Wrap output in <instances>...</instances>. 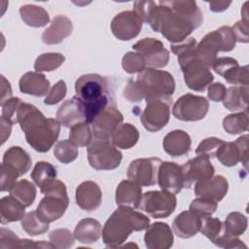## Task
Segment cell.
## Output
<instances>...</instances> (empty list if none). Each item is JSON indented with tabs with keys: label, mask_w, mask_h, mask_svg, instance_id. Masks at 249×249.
<instances>
[{
	"label": "cell",
	"mask_w": 249,
	"mask_h": 249,
	"mask_svg": "<svg viewBox=\"0 0 249 249\" xmlns=\"http://www.w3.org/2000/svg\"><path fill=\"white\" fill-rule=\"evenodd\" d=\"M203 21L196 1L154 2L146 23L172 44L185 41Z\"/></svg>",
	"instance_id": "obj_1"
},
{
	"label": "cell",
	"mask_w": 249,
	"mask_h": 249,
	"mask_svg": "<svg viewBox=\"0 0 249 249\" xmlns=\"http://www.w3.org/2000/svg\"><path fill=\"white\" fill-rule=\"evenodd\" d=\"M17 122L25 134L27 143L37 152H48L57 140L60 124L46 118L34 105L21 102L17 113Z\"/></svg>",
	"instance_id": "obj_2"
},
{
	"label": "cell",
	"mask_w": 249,
	"mask_h": 249,
	"mask_svg": "<svg viewBox=\"0 0 249 249\" xmlns=\"http://www.w3.org/2000/svg\"><path fill=\"white\" fill-rule=\"evenodd\" d=\"M149 226L150 219L146 215L130 206L120 205L103 226V243L109 248L121 247L132 231H144Z\"/></svg>",
	"instance_id": "obj_3"
},
{
	"label": "cell",
	"mask_w": 249,
	"mask_h": 249,
	"mask_svg": "<svg viewBox=\"0 0 249 249\" xmlns=\"http://www.w3.org/2000/svg\"><path fill=\"white\" fill-rule=\"evenodd\" d=\"M196 41L187 38L179 44H172L171 51L178 57L186 85L193 90L204 91L213 82L210 68L196 56Z\"/></svg>",
	"instance_id": "obj_4"
},
{
	"label": "cell",
	"mask_w": 249,
	"mask_h": 249,
	"mask_svg": "<svg viewBox=\"0 0 249 249\" xmlns=\"http://www.w3.org/2000/svg\"><path fill=\"white\" fill-rule=\"evenodd\" d=\"M76 96L84 106L86 122L90 124L109 104L108 82L98 74H85L75 83Z\"/></svg>",
	"instance_id": "obj_5"
},
{
	"label": "cell",
	"mask_w": 249,
	"mask_h": 249,
	"mask_svg": "<svg viewBox=\"0 0 249 249\" xmlns=\"http://www.w3.org/2000/svg\"><path fill=\"white\" fill-rule=\"evenodd\" d=\"M40 192L45 196L37 206L38 216L49 224L60 219L69 204L65 184L60 180L53 179L41 187Z\"/></svg>",
	"instance_id": "obj_6"
},
{
	"label": "cell",
	"mask_w": 249,
	"mask_h": 249,
	"mask_svg": "<svg viewBox=\"0 0 249 249\" xmlns=\"http://www.w3.org/2000/svg\"><path fill=\"white\" fill-rule=\"evenodd\" d=\"M135 82L146 101L154 98L172 97L175 91L173 76L163 70L147 67L138 74Z\"/></svg>",
	"instance_id": "obj_7"
},
{
	"label": "cell",
	"mask_w": 249,
	"mask_h": 249,
	"mask_svg": "<svg viewBox=\"0 0 249 249\" xmlns=\"http://www.w3.org/2000/svg\"><path fill=\"white\" fill-rule=\"evenodd\" d=\"M123 155L111 140L93 138L88 146V160L95 170H113L120 166Z\"/></svg>",
	"instance_id": "obj_8"
},
{
	"label": "cell",
	"mask_w": 249,
	"mask_h": 249,
	"mask_svg": "<svg viewBox=\"0 0 249 249\" xmlns=\"http://www.w3.org/2000/svg\"><path fill=\"white\" fill-rule=\"evenodd\" d=\"M177 204L175 194L161 190L149 191L142 195L138 209L144 211L152 218L161 219L170 216Z\"/></svg>",
	"instance_id": "obj_9"
},
{
	"label": "cell",
	"mask_w": 249,
	"mask_h": 249,
	"mask_svg": "<svg viewBox=\"0 0 249 249\" xmlns=\"http://www.w3.org/2000/svg\"><path fill=\"white\" fill-rule=\"evenodd\" d=\"M171 103L172 97L147 100L146 107L140 118L145 129L150 132H157L163 128L169 121Z\"/></svg>",
	"instance_id": "obj_10"
},
{
	"label": "cell",
	"mask_w": 249,
	"mask_h": 249,
	"mask_svg": "<svg viewBox=\"0 0 249 249\" xmlns=\"http://www.w3.org/2000/svg\"><path fill=\"white\" fill-rule=\"evenodd\" d=\"M209 102L203 96L187 93L179 97L173 105V116L183 122H196L208 113Z\"/></svg>",
	"instance_id": "obj_11"
},
{
	"label": "cell",
	"mask_w": 249,
	"mask_h": 249,
	"mask_svg": "<svg viewBox=\"0 0 249 249\" xmlns=\"http://www.w3.org/2000/svg\"><path fill=\"white\" fill-rule=\"evenodd\" d=\"M161 162L159 158L136 159L127 168V178L141 187L153 186L158 182V172Z\"/></svg>",
	"instance_id": "obj_12"
},
{
	"label": "cell",
	"mask_w": 249,
	"mask_h": 249,
	"mask_svg": "<svg viewBox=\"0 0 249 249\" xmlns=\"http://www.w3.org/2000/svg\"><path fill=\"white\" fill-rule=\"evenodd\" d=\"M132 49L139 53L149 68L165 67L169 61V52L161 41L155 38H144L137 41Z\"/></svg>",
	"instance_id": "obj_13"
},
{
	"label": "cell",
	"mask_w": 249,
	"mask_h": 249,
	"mask_svg": "<svg viewBox=\"0 0 249 249\" xmlns=\"http://www.w3.org/2000/svg\"><path fill=\"white\" fill-rule=\"evenodd\" d=\"M142 23V20L134 11H124L113 18L110 27L117 39L129 41L139 35Z\"/></svg>",
	"instance_id": "obj_14"
},
{
	"label": "cell",
	"mask_w": 249,
	"mask_h": 249,
	"mask_svg": "<svg viewBox=\"0 0 249 249\" xmlns=\"http://www.w3.org/2000/svg\"><path fill=\"white\" fill-rule=\"evenodd\" d=\"M123 114L113 104H109L89 124L93 138L111 140L115 129L123 123Z\"/></svg>",
	"instance_id": "obj_15"
},
{
	"label": "cell",
	"mask_w": 249,
	"mask_h": 249,
	"mask_svg": "<svg viewBox=\"0 0 249 249\" xmlns=\"http://www.w3.org/2000/svg\"><path fill=\"white\" fill-rule=\"evenodd\" d=\"M185 188H191L194 184L205 181L214 175L215 169L210 159L203 155H197L182 165Z\"/></svg>",
	"instance_id": "obj_16"
},
{
	"label": "cell",
	"mask_w": 249,
	"mask_h": 249,
	"mask_svg": "<svg viewBox=\"0 0 249 249\" xmlns=\"http://www.w3.org/2000/svg\"><path fill=\"white\" fill-rule=\"evenodd\" d=\"M158 184L161 190L178 194L185 188L182 165L173 161H162L158 172Z\"/></svg>",
	"instance_id": "obj_17"
},
{
	"label": "cell",
	"mask_w": 249,
	"mask_h": 249,
	"mask_svg": "<svg viewBox=\"0 0 249 249\" xmlns=\"http://www.w3.org/2000/svg\"><path fill=\"white\" fill-rule=\"evenodd\" d=\"M75 199L81 209L88 212L94 211L102 202L101 189L93 181L82 182L76 189Z\"/></svg>",
	"instance_id": "obj_18"
},
{
	"label": "cell",
	"mask_w": 249,
	"mask_h": 249,
	"mask_svg": "<svg viewBox=\"0 0 249 249\" xmlns=\"http://www.w3.org/2000/svg\"><path fill=\"white\" fill-rule=\"evenodd\" d=\"M224 52V44L219 30L207 33L196 45V56L209 68L217 58V53Z\"/></svg>",
	"instance_id": "obj_19"
},
{
	"label": "cell",
	"mask_w": 249,
	"mask_h": 249,
	"mask_svg": "<svg viewBox=\"0 0 249 249\" xmlns=\"http://www.w3.org/2000/svg\"><path fill=\"white\" fill-rule=\"evenodd\" d=\"M144 241L149 249H168L173 245V233L166 223L156 222L146 229Z\"/></svg>",
	"instance_id": "obj_20"
},
{
	"label": "cell",
	"mask_w": 249,
	"mask_h": 249,
	"mask_svg": "<svg viewBox=\"0 0 249 249\" xmlns=\"http://www.w3.org/2000/svg\"><path fill=\"white\" fill-rule=\"evenodd\" d=\"M229 190L228 180L222 175L212 176L211 178L195 184V194L196 196L208 198L216 202L221 201Z\"/></svg>",
	"instance_id": "obj_21"
},
{
	"label": "cell",
	"mask_w": 249,
	"mask_h": 249,
	"mask_svg": "<svg viewBox=\"0 0 249 249\" xmlns=\"http://www.w3.org/2000/svg\"><path fill=\"white\" fill-rule=\"evenodd\" d=\"M56 120L60 124L69 128L79 123L86 122L84 106L80 99L73 96L62 103L56 112Z\"/></svg>",
	"instance_id": "obj_22"
},
{
	"label": "cell",
	"mask_w": 249,
	"mask_h": 249,
	"mask_svg": "<svg viewBox=\"0 0 249 249\" xmlns=\"http://www.w3.org/2000/svg\"><path fill=\"white\" fill-rule=\"evenodd\" d=\"M72 30L71 20L65 16L58 15L53 19L51 25L44 30L42 41L47 45L59 44L72 33Z\"/></svg>",
	"instance_id": "obj_23"
},
{
	"label": "cell",
	"mask_w": 249,
	"mask_h": 249,
	"mask_svg": "<svg viewBox=\"0 0 249 249\" xmlns=\"http://www.w3.org/2000/svg\"><path fill=\"white\" fill-rule=\"evenodd\" d=\"M18 86L21 92L37 97L48 94L51 88L50 81L41 72H27L23 74L19 79Z\"/></svg>",
	"instance_id": "obj_24"
},
{
	"label": "cell",
	"mask_w": 249,
	"mask_h": 249,
	"mask_svg": "<svg viewBox=\"0 0 249 249\" xmlns=\"http://www.w3.org/2000/svg\"><path fill=\"white\" fill-rule=\"evenodd\" d=\"M201 217L191 210H186L178 214L172 223V228L176 235L181 238L195 236L200 230Z\"/></svg>",
	"instance_id": "obj_25"
},
{
	"label": "cell",
	"mask_w": 249,
	"mask_h": 249,
	"mask_svg": "<svg viewBox=\"0 0 249 249\" xmlns=\"http://www.w3.org/2000/svg\"><path fill=\"white\" fill-rule=\"evenodd\" d=\"M192 145L190 135L181 129H175L168 132L163 140V150L171 157H181L189 153Z\"/></svg>",
	"instance_id": "obj_26"
},
{
	"label": "cell",
	"mask_w": 249,
	"mask_h": 249,
	"mask_svg": "<svg viewBox=\"0 0 249 249\" xmlns=\"http://www.w3.org/2000/svg\"><path fill=\"white\" fill-rule=\"evenodd\" d=\"M142 197L141 186L131 180H123L116 189L115 200L120 205L138 208Z\"/></svg>",
	"instance_id": "obj_27"
},
{
	"label": "cell",
	"mask_w": 249,
	"mask_h": 249,
	"mask_svg": "<svg viewBox=\"0 0 249 249\" xmlns=\"http://www.w3.org/2000/svg\"><path fill=\"white\" fill-rule=\"evenodd\" d=\"M74 237L81 243L91 244L96 242L101 234V225L100 223L92 218L82 219L75 227Z\"/></svg>",
	"instance_id": "obj_28"
},
{
	"label": "cell",
	"mask_w": 249,
	"mask_h": 249,
	"mask_svg": "<svg viewBox=\"0 0 249 249\" xmlns=\"http://www.w3.org/2000/svg\"><path fill=\"white\" fill-rule=\"evenodd\" d=\"M0 248H55V246L52 242L21 239L12 231L2 227L0 230Z\"/></svg>",
	"instance_id": "obj_29"
},
{
	"label": "cell",
	"mask_w": 249,
	"mask_h": 249,
	"mask_svg": "<svg viewBox=\"0 0 249 249\" xmlns=\"http://www.w3.org/2000/svg\"><path fill=\"white\" fill-rule=\"evenodd\" d=\"M2 162L14 167L18 172L19 176L26 174L32 165L29 154L18 146L10 147L4 153Z\"/></svg>",
	"instance_id": "obj_30"
},
{
	"label": "cell",
	"mask_w": 249,
	"mask_h": 249,
	"mask_svg": "<svg viewBox=\"0 0 249 249\" xmlns=\"http://www.w3.org/2000/svg\"><path fill=\"white\" fill-rule=\"evenodd\" d=\"M248 86H232L227 89L223 104L230 111H246L248 109Z\"/></svg>",
	"instance_id": "obj_31"
},
{
	"label": "cell",
	"mask_w": 249,
	"mask_h": 249,
	"mask_svg": "<svg viewBox=\"0 0 249 249\" xmlns=\"http://www.w3.org/2000/svg\"><path fill=\"white\" fill-rule=\"evenodd\" d=\"M0 215L2 225L19 221L25 215V206L11 195L4 196L0 199Z\"/></svg>",
	"instance_id": "obj_32"
},
{
	"label": "cell",
	"mask_w": 249,
	"mask_h": 249,
	"mask_svg": "<svg viewBox=\"0 0 249 249\" xmlns=\"http://www.w3.org/2000/svg\"><path fill=\"white\" fill-rule=\"evenodd\" d=\"M138 139V129L128 123L121 124L120 125H118V127L115 129L111 136V142L113 143V145H115L117 148L124 150L130 149L134 145H136Z\"/></svg>",
	"instance_id": "obj_33"
},
{
	"label": "cell",
	"mask_w": 249,
	"mask_h": 249,
	"mask_svg": "<svg viewBox=\"0 0 249 249\" xmlns=\"http://www.w3.org/2000/svg\"><path fill=\"white\" fill-rule=\"evenodd\" d=\"M19 15L23 22L31 27H43L50 21L49 13L40 6L26 4L19 8Z\"/></svg>",
	"instance_id": "obj_34"
},
{
	"label": "cell",
	"mask_w": 249,
	"mask_h": 249,
	"mask_svg": "<svg viewBox=\"0 0 249 249\" xmlns=\"http://www.w3.org/2000/svg\"><path fill=\"white\" fill-rule=\"evenodd\" d=\"M9 192L11 196L16 197L25 207L30 206L36 197V188L34 184L26 179H21L16 182Z\"/></svg>",
	"instance_id": "obj_35"
},
{
	"label": "cell",
	"mask_w": 249,
	"mask_h": 249,
	"mask_svg": "<svg viewBox=\"0 0 249 249\" xmlns=\"http://www.w3.org/2000/svg\"><path fill=\"white\" fill-rule=\"evenodd\" d=\"M22 230L31 236L43 234L49 231V223L44 222L36 211L26 213L20 220Z\"/></svg>",
	"instance_id": "obj_36"
},
{
	"label": "cell",
	"mask_w": 249,
	"mask_h": 249,
	"mask_svg": "<svg viewBox=\"0 0 249 249\" xmlns=\"http://www.w3.org/2000/svg\"><path fill=\"white\" fill-rule=\"evenodd\" d=\"M249 124L246 111L228 115L223 120V127L229 134H241L247 131Z\"/></svg>",
	"instance_id": "obj_37"
},
{
	"label": "cell",
	"mask_w": 249,
	"mask_h": 249,
	"mask_svg": "<svg viewBox=\"0 0 249 249\" xmlns=\"http://www.w3.org/2000/svg\"><path fill=\"white\" fill-rule=\"evenodd\" d=\"M247 218L240 212H231L223 223V231L231 236H239L247 229Z\"/></svg>",
	"instance_id": "obj_38"
},
{
	"label": "cell",
	"mask_w": 249,
	"mask_h": 249,
	"mask_svg": "<svg viewBox=\"0 0 249 249\" xmlns=\"http://www.w3.org/2000/svg\"><path fill=\"white\" fill-rule=\"evenodd\" d=\"M56 168L48 161H38L31 172V178L39 188L56 179Z\"/></svg>",
	"instance_id": "obj_39"
},
{
	"label": "cell",
	"mask_w": 249,
	"mask_h": 249,
	"mask_svg": "<svg viewBox=\"0 0 249 249\" xmlns=\"http://www.w3.org/2000/svg\"><path fill=\"white\" fill-rule=\"evenodd\" d=\"M65 61V56L59 53H46L39 55L34 63L36 72H51L57 69Z\"/></svg>",
	"instance_id": "obj_40"
},
{
	"label": "cell",
	"mask_w": 249,
	"mask_h": 249,
	"mask_svg": "<svg viewBox=\"0 0 249 249\" xmlns=\"http://www.w3.org/2000/svg\"><path fill=\"white\" fill-rule=\"evenodd\" d=\"M215 157L225 166H234L240 161V156L238 149L234 142L223 141L218 148Z\"/></svg>",
	"instance_id": "obj_41"
},
{
	"label": "cell",
	"mask_w": 249,
	"mask_h": 249,
	"mask_svg": "<svg viewBox=\"0 0 249 249\" xmlns=\"http://www.w3.org/2000/svg\"><path fill=\"white\" fill-rule=\"evenodd\" d=\"M93 139V134L90 125L86 123H79L70 128L69 140L78 147H86L90 144Z\"/></svg>",
	"instance_id": "obj_42"
},
{
	"label": "cell",
	"mask_w": 249,
	"mask_h": 249,
	"mask_svg": "<svg viewBox=\"0 0 249 249\" xmlns=\"http://www.w3.org/2000/svg\"><path fill=\"white\" fill-rule=\"evenodd\" d=\"M79 154L78 146L69 139H64L55 145L53 155L62 163H70L74 161Z\"/></svg>",
	"instance_id": "obj_43"
},
{
	"label": "cell",
	"mask_w": 249,
	"mask_h": 249,
	"mask_svg": "<svg viewBox=\"0 0 249 249\" xmlns=\"http://www.w3.org/2000/svg\"><path fill=\"white\" fill-rule=\"evenodd\" d=\"M199 231L209 240L213 241L223 232V222L218 218L210 216L201 217Z\"/></svg>",
	"instance_id": "obj_44"
},
{
	"label": "cell",
	"mask_w": 249,
	"mask_h": 249,
	"mask_svg": "<svg viewBox=\"0 0 249 249\" xmlns=\"http://www.w3.org/2000/svg\"><path fill=\"white\" fill-rule=\"evenodd\" d=\"M122 67L128 74L140 73L146 68V62L139 53L128 52L122 58Z\"/></svg>",
	"instance_id": "obj_45"
},
{
	"label": "cell",
	"mask_w": 249,
	"mask_h": 249,
	"mask_svg": "<svg viewBox=\"0 0 249 249\" xmlns=\"http://www.w3.org/2000/svg\"><path fill=\"white\" fill-rule=\"evenodd\" d=\"M218 207V202L204 198V197H197L192 200L189 206V210L193 211L196 215L200 217L204 216H211L217 209Z\"/></svg>",
	"instance_id": "obj_46"
},
{
	"label": "cell",
	"mask_w": 249,
	"mask_h": 249,
	"mask_svg": "<svg viewBox=\"0 0 249 249\" xmlns=\"http://www.w3.org/2000/svg\"><path fill=\"white\" fill-rule=\"evenodd\" d=\"M49 238L55 248L66 249L74 244V234L67 229H56L50 232Z\"/></svg>",
	"instance_id": "obj_47"
},
{
	"label": "cell",
	"mask_w": 249,
	"mask_h": 249,
	"mask_svg": "<svg viewBox=\"0 0 249 249\" xmlns=\"http://www.w3.org/2000/svg\"><path fill=\"white\" fill-rule=\"evenodd\" d=\"M229 84L234 86H248V66H236L223 77Z\"/></svg>",
	"instance_id": "obj_48"
},
{
	"label": "cell",
	"mask_w": 249,
	"mask_h": 249,
	"mask_svg": "<svg viewBox=\"0 0 249 249\" xmlns=\"http://www.w3.org/2000/svg\"><path fill=\"white\" fill-rule=\"evenodd\" d=\"M19 177L18 172L11 165L2 162L1 164V192H7L16 184L17 178Z\"/></svg>",
	"instance_id": "obj_49"
},
{
	"label": "cell",
	"mask_w": 249,
	"mask_h": 249,
	"mask_svg": "<svg viewBox=\"0 0 249 249\" xmlns=\"http://www.w3.org/2000/svg\"><path fill=\"white\" fill-rule=\"evenodd\" d=\"M223 140L217 137H207L203 139L197 148L196 149V155H203L208 157L209 159L215 157L216 152L220 145L222 144Z\"/></svg>",
	"instance_id": "obj_50"
},
{
	"label": "cell",
	"mask_w": 249,
	"mask_h": 249,
	"mask_svg": "<svg viewBox=\"0 0 249 249\" xmlns=\"http://www.w3.org/2000/svg\"><path fill=\"white\" fill-rule=\"evenodd\" d=\"M67 92V87L63 80H59L57 83H55L53 88L48 92L44 103L47 105H54L57 104L59 101H61Z\"/></svg>",
	"instance_id": "obj_51"
},
{
	"label": "cell",
	"mask_w": 249,
	"mask_h": 249,
	"mask_svg": "<svg viewBox=\"0 0 249 249\" xmlns=\"http://www.w3.org/2000/svg\"><path fill=\"white\" fill-rule=\"evenodd\" d=\"M212 242L215 245L222 247V248H226V249H229V248H236V249L244 248V249H246L247 248L246 244H244L238 237L229 235V234L225 233L224 231L217 238H215Z\"/></svg>",
	"instance_id": "obj_52"
},
{
	"label": "cell",
	"mask_w": 249,
	"mask_h": 249,
	"mask_svg": "<svg viewBox=\"0 0 249 249\" xmlns=\"http://www.w3.org/2000/svg\"><path fill=\"white\" fill-rule=\"evenodd\" d=\"M21 100L18 97H12L11 99L7 100L4 104L1 105L2 107V115L1 117L11 121L13 124L17 122V113L19 105L21 104Z\"/></svg>",
	"instance_id": "obj_53"
},
{
	"label": "cell",
	"mask_w": 249,
	"mask_h": 249,
	"mask_svg": "<svg viewBox=\"0 0 249 249\" xmlns=\"http://www.w3.org/2000/svg\"><path fill=\"white\" fill-rule=\"evenodd\" d=\"M236 66H238V62L236 59L229 56H226V57L224 56V57L216 58V60L212 65V68L217 74L224 77L230 70H231Z\"/></svg>",
	"instance_id": "obj_54"
},
{
	"label": "cell",
	"mask_w": 249,
	"mask_h": 249,
	"mask_svg": "<svg viewBox=\"0 0 249 249\" xmlns=\"http://www.w3.org/2000/svg\"><path fill=\"white\" fill-rule=\"evenodd\" d=\"M221 34L223 44H224V52H231L234 49L236 38L234 32L231 26H221L219 29Z\"/></svg>",
	"instance_id": "obj_55"
},
{
	"label": "cell",
	"mask_w": 249,
	"mask_h": 249,
	"mask_svg": "<svg viewBox=\"0 0 249 249\" xmlns=\"http://www.w3.org/2000/svg\"><path fill=\"white\" fill-rule=\"evenodd\" d=\"M124 96L130 102H138L144 99V96L141 93L136 82L132 80H128L124 89Z\"/></svg>",
	"instance_id": "obj_56"
},
{
	"label": "cell",
	"mask_w": 249,
	"mask_h": 249,
	"mask_svg": "<svg viewBox=\"0 0 249 249\" xmlns=\"http://www.w3.org/2000/svg\"><path fill=\"white\" fill-rule=\"evenodd\" d=\"M227 89L222 83H214L208 87L207 97L214 102L223 101L226 95Z\"/></svg>",
	"instance_id": "obj_57"
},
{
	"label": "cell",
	"mask_w": 249,
	"mask_h": 249,
	"mask_svg": "<svg viewBox=\"0 0 249 249\" xmlns=\"http://www.w3.org/2000/svg\"><path fill=\"white\" fill-rule=\"evenodd\" d=\"M231 28H232V30L234 32V35H235V38H236V42L247 43L249 41V36H248V20L240 19Z\"/></svg>",
	"instance_id": "obj_58"
},
{
	"label": "cell",
	"mask_w": 249,
	"mask_h": 249,
	"mask_svg": "<svg viewBox=\"0 0 249 249\" xmlns=\"http://www.w3.org/2000/svg\"><path fill=\"white\" fill-rule=\"evenodd\" d=\"M248 135H242L238 137L234 143L238 149L239 156H240V161L244 165L245 169H247V163H248Z\"/></svg>",
	"instance_id": "obj_59"
},
{
	"label": "cell",
	"mask_w": 249,
	"mask_h": 249,
	"mask_svg": "<svg viewBox=\"0 0 249 249\" xmlns=\"http://www.w3.org/2000/svg\"><path fill=\"white\" fill-rule=\"evenodd\" d=\"M1 99H0V104H4L7 100L12 98V88L10 82L3 76L1 75Z\"/></svg>",
	"instance_id": "obj_60"
},
{
	"label": "cell",
	"mask_w": 249,
	"mask_h": 249,
	"mask_svg": "<svg viewBox=\"0 0 249 249\" xmlns=\"http://www.w3.org/2000/svg\"><path fill=\"white\" fill-rule=\"evenodd\" d=\"M1 145L5 143V141L9 138L13 126V123L3 117H1Z\"/></svg>",
	"instance_id": "obj_61"
},
{
	"label": "cell",
	"mask_w": 249,
	"mask_h": 249,
	"mask_svg": "<svg viewBox=\"0 0 249 249\" xmlns=\"http://www.w3.org/2000/svg\"><path fill=\"white\" fill-rule=\"evenodd\" d=\"M231 4V1H210L209 2V9L212 12L220 13L227 10L230 5Z\"/></svg>",
	"instance_id": "obj_62"
}]
</instances>
